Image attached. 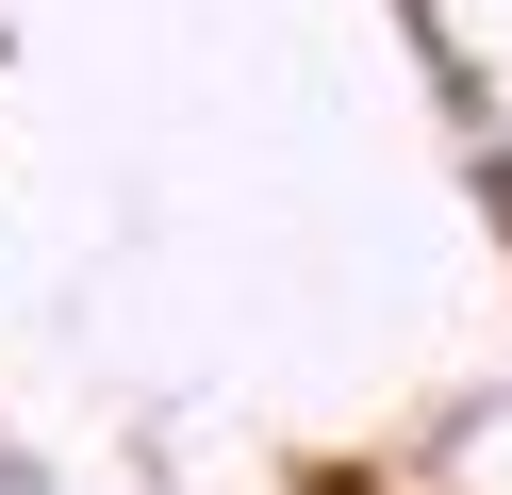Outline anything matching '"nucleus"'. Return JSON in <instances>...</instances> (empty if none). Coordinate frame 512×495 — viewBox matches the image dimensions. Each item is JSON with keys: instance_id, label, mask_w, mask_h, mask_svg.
<instances>
[]
</instances>
